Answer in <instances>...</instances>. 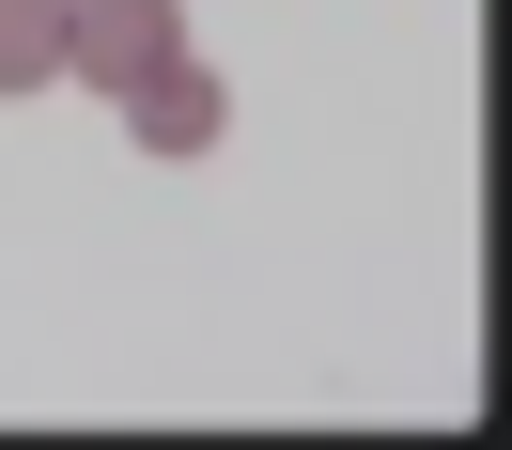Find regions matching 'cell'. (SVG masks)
Masks as SVG:
<instances>
[{"mask_svg":"<svg viewBox=\"0 0 512 450\" xmlns=\"http://www.w3.org/2000/svg\"><path fill=\"white\" fill-rule=\"evenodd\" d=\"M171 47H187L171 0H63V78H94V94H140Z\"/></svg>","mask_w":512,"mask_h":450,"instance_id":"cell-1","label":"cell"},{"mask_svg":"<svg viewBox=\"0 0 512 450\" xmlns=\"http://www.w3.org/2000/svg\"><path fill=\"white\" fill-rule=\"evenodd\" d=\"M125 125H140V156H202V140L233 125V94H218V63H202V47H171V63L125 94Z\"/></svg>","mask_w":512,"mask_h":450,"instance_id":"cell-2","label":"cell"},{"mask_svg":"<svg viewBox=\"0 0 512 450\" xmlns=\"http://www.w3.org/2000/svg\"><path fill=\"white\" fill-rule=\"evenodd\" d=\"M63 78V0H0V94H47Z\"/></svg>","mask_w":512,"mask_h":450,"instance_id":"cell-3","label":"cell"}]
</instances>
